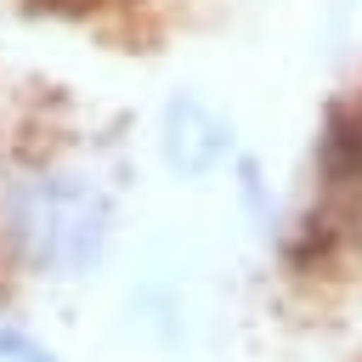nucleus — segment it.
<instances>
[{"label":"nucleus","instance_id":"20e7f679","mask_svg":"<svg viewBox=\"0 0 362 362\" xmlns=\"http://www.w3.org/2000/svg\"><path fill=\"white\" fill-rule=\"evenodd\" d=\"M0 362H62V351L17 317H0Z\"/></svg>","mask_w":362,"mask_h":362},{"label":"nucleus","instance_id":"f03ea898","mask_svg":"<svg viewBox=\"0 0 362 362\" xmlns=\"http://www.w3.org/2000/svg\"><path fill=\"white\" fill-rule=\"evenodd\" d=\"M153 153L175 181H209L238 158V124L204 90H170L153 113Z\"/></svg>","mask_w":362,"mask_h":362},{"label":"nucleus","instance_id":"f257e3e1","mask_svg":"<svg viewBox=\"0 0 362 362\" xmlns=\"http://www.w3.org/2000/svg\"><path fill=\"white\" fill-rule=\"evenodd\" d=\"M119 238V181L57 141L0 153V277L85 283Z\"/></svg>","mask_w":362,"mask_h":362},{"label":"nucleus","instance_id":"7ed1b4c3","mask_svg":"<svg viewBox=\"0 0 362 362\" xmlns=\"http://www.w3.org/2000/svg\"><path fill=\"white\" fill-rule=\"evenodd\" d=\"M226 175H232V192H238V204L249 209V221H255V226L272 238V232H277V198H272V181H266L260 158L238 147V158L226 164Z\"/></svg>","mask_w":362,"mask_h":362}]
</instances>
